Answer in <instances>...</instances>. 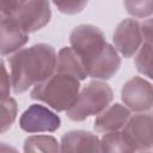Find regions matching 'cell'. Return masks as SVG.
<instances>
[{
	"mask_svg": "<svg viewBox=\"0 0 153 153\" xmlns=\"http://www.w3.org/2000/svg\"><path fill=\"white\" fill-rule=\"evenodd\" d=\"M57 54L53 45L37 43L8 57L10 76L14 93H23L44 81L56 71Z\"/></svg>",
	"mask_w": 153,
	"mask_h": 153,
	"instance_id": "obj_1",
	"label": "cell"
},
{
	"mask_svg": "<svg viewBox=\"0 0 153 153\" xmlns=\"http://www.w3.org/2000/svg\"><path fill=\"white\" fill-rule=\"evenodd\" d=\"M80 81L74 75L55 71L51 76L33 86L30 97L47 104L57 112L67 111L80 93Z\"/></svg>",
	"mask_w": 153,
	"mask_h": 153,
	"instance_id": "obj_2",
	"label": "cell"
},
{
	"mask_svg": "<svg viewBox=\"0 0 153 153\" xmlns=\"http://www.w3.org/2000/svg\"><path fill=\"white\" fill-rule=\"evenodd\" d=\"M114 99L111 87L100 80L90 81L79 93L75 103L66 111L67 117L74 122H81L91 116L99 115Z\"/></svg>",
	"mask_w": 153,
	"mask_h": 153,
	"instance_id": "obj_3",
	"label": "cell"
},
{
	"mask_svg": "<svg viewBox=\"0 0 153 153\" xmlns=\"http://www.w3.org/2000/svg\"><path fill=\"white\" fill-rule=\"evenodd\" d=\"M71 47L82 60L85 68L103 51L106 45L103 31L91 24H81L75 26L69 35Z\"/></svg>",
	"mask_w": 153,
	"mask_h": 153,
	"instance_id": "obj_4",
	"label": "cell"
},
{
	"mask_svg": "<svg viewBox=\"0 0 153 153\" xmlns=\"http://www.w3.org/2000/svg\"><path fill=\"white\" fill-rule=\"evenodd\" d=\"M60 126V116L41 104H31L19 118V127L25 133H54Z\"/></svg>",
	"mask_w": 153,
	"mask_h": 153,
	"instance_id": "obj_5",
	"label": "cell"
},
{
	"mask_svg": "<svg viewBox=\"0 0 153 153\" xmlns=\"http://www.w3.org/2000/svg\"><path fill=\"white\" fill-rule=\"evenodd\" d=\"M127 141L134 152L149 151L153 148V115L137 114L130 116L122 128Z\"/></svg>",
	"mask_w": 153,
	"mask_h": 153,
	"instance_id": "obj_6",
	"label": "cell"
},
{
	"mask_svg": "<svg viewBox=\"0 0 153 153\" xmlns=\"http://www.w3.org/2000/svg\"><path fill=\"white\" fill-rule=\"evenodd\" d=\"M121 99L131 111H148L153 108V85L141 76H134L122 86Z\"/></svg>",
	"mask_w": 153,
	"mask_h": 153,
	"instance_id": "obj_7",
	"label": "cell"
},
{
	"mask_svg": "<svg viewBox=\"0 0 153 153\" xmlns=\"http://www.w3.org/2000/svg\"><path fill=\"white\" fill-rule=\"evenodd\" d=\"M112 41L116 50L123 57H133L141 48V24L133 18L123 19L116 26Z\"/></svg>",
	"mask_w": 153,
	"mask_h": 153,
	"instance_id": "obj_8",
	"label": "cell"
},
{
	"mask_svg": "<svg viewBox=\"0 0 153 153\" xmlns=\"http://www.w3.org/2000/svg\"><path fill=\"white\" fill-rule=\"evenodd\" d=\"M17 23L27 33L44 27L51 18L49 0H27V2L13 16Z\"/></svg>",
	"mask_w": 153,
	"mask_h": 153,
	"instance_id": "obj_9",
	"label": "cell"
},
{
	"mask_svg": "<svg viewBox=\"0 0 153 153\" xmlns=\"http://www.w3.org/2000/svg\"><path fill=\"white\" fill-rule=\"evenodd\" d=\"M121 67V57L115 47L106 43L103 51L87 66L86 71L90 78L108 80L112 78Z\"/></svg>",
	"mask_w": 153,
	"mask_h": 153,
	"instance_id": "obj_10",
	"label": "cell"
},
{
	"mask_svg": "<svg viewBox=\"0 0 153 153\" xmlns=\"http://www.w3.org/2000/svg\"><path fill=\"white\" fill-rule=\"evenodd\" d=\"M1 56L10 55L20 50L29 41V33L22 29L14 17H1Z\"/></svg>",
	"mask_w": 153,
	"mask_h": 153,
	"instance_id": "obj_11",
	"label": "cell"
},
{
	"mask_svg": "<svg viewBox=\"0 0 153 153\" xmlns=\"http://www.w3.org/2000/svg\"><path fill=\"white\" fill-rule=\"evenodd\" d=\"M130 118V109L120 103L109 105L104 111L97 115L93 128L97 133H110L121 130Z\"/></svg>",
	"mask_w": 153,
	"mask_h": 153,
	"instance_id": "obj_12",
	"label": "cell"
},
{
	"mask_svg": "<svg viewBox=\"0 0 153 153\" xmlns=\"http://www.w3.org/2000/svg\"><path fill=\"white\" fill-rule=\"evenodd\" d=\"M61 152H100V140L86 130H71L62 135Z\"/></svg>",
	"mask_w": 153,
	"mask_h": 153,
	"instance_id": "obj_13",
	"label": "cell"
},
{
	"mask_svg": "<svg viewBox=\"0 0 153 153\" xmlns=\"http://www.w3.org/2000/svg\"><path fill=\"white\" fill-rule=\"evenodd\" d=\"M56 72L74 75L79 80H85L88 76L82 60L72 47H63L57 53Z\"/></svg>",
	"mask_w": 153,
	"mask_h": 153,
	"instance_id": "obj_14",
	"label": "cell"
},
{
	"mask_svg": "<svg viewBox=\"0 0 153 153\" xmlns=\"http://www.w3.org/2000/svg\"><path fill=\"white\" fill-rule=\"evenodd\" d=\"M59 151H61L60 143L51 135H31L24 141V152L26 153H55Z\"/></svg>",
	"mask_w": 153,
	"mask_h": 153,
	"instance_id": "obj_15",
	"label": "cell"
},
{
	"mask_svg": "<svg viewBox=\"0 0 153 153\" xmlns=\"http://www.w3.org/2000/svg\"><path fill=\"white\" fill-rule=\"evenodd\" d=\"M100 152H134L124 134L120 130L105 133L100 139Z\"/></svg>",
	"mask_w": 153,
	"mask_h": 153,
	"instance_id": "obj_16",
	"label": "cell"
},
{
	"mask_svg": "<svg viewBox=\"0 0 153 153\" xmlns=\"http://www.w3.org/2000/svg\"><path fill=\"white\" fill-rule=\"evenodd\" d=\"M135 66L139 73L153 80V44L143 43L135 56Z\"/></svg>",
	"mask_w": 153,
	"mask_h": 153,
	"instance_id": "obj_17",
	"label": "cell"
},
{
	"mask_svg": "<svg viewBox=\"0 0 153 153\" xmlns=\"http://www.w3.org/2000/svg\"><path fill=\"white\" fill-rule=\"evenodd\" d=\"M126 11L135 18H146L153 14V0H123Z\"/></svg>",
	"mask_w": 153,
	"mask_h": 153,
	"instance_id": "obj_18",
	"label": "cell"
},
{
	"mask_svg": "<svg viewBox=\"0 0 153 153\" xmlns=\"http://www.w3.org/2000/svg\"><path fill=\"white\" fill-rule=\"evenodd\" d=\"M1 109H2V115H1V133H5L11 126L13 124L16 117H17V111H18V105L14 98L8 97L6 99H1Z\"/></svg>",
	"mask_w": 153,
	"mask_h": 153,
	"instance_id": "obj_19",
	"label": "cell"
},
{
	"mask_svg": "<svg viewBox=\"0 0 153 153\" xmlns=\"http://www.w3.org/2000/svg\"><path fill=\"white\" fill-rule=\"evenodd\" d=\"M51 1L61 13L69 16L80 13L88 4V0H51Z\"/></svg>",
	"mask_w": 153,
	"mask_h": 153,
	"instance_id": "obj_20",
	"label": "cell"
},
{
	"mask_svg": "<svg viewBox=\"0 0 153 153\" xmlns=\"http://www.w3.org/2000/svg\"><path fill=\"white\" fill-rule=\"evenodd\" d=\"M27 0H1V17H13Z\"/></svg>",
	"mask_w": 153,
	"mask_h": 153,
	"instance_id": "obj_21",
	"label": "cell"
},
{
	"mask_svg": "<svg viewBox=\"0 0 153 153\" xmlns=\"http://www.w3.org/2000/svg\"><path fill=\"white\" fill-rule=\"evenodd\" d=\"M1 69H2V76H1V99H6L10 97V90L12 87L11 84V76L7 73V69L5 67L4 60L1 61Z\"/></svg>",
	"mask_w": 153,
	"mask_h": 153,
	"instance_id": "obj_22",
	"label": "cell"
},
{
	"mask_svg": "<svg viewBox=\"0 0 153 153\" xmlns=\"http://www.w3.org/2000/svg\"><path fill=\"white\" fill-rule=\"evenodd\" d=\"M142 41L148 44H153V18L146 19L141 24Z\"/></svg>",
	"mask_w": 153,
	"mask_h": 153,
	"instance_id": "obj_23",
	"label": "cell"
}]
</instances>
